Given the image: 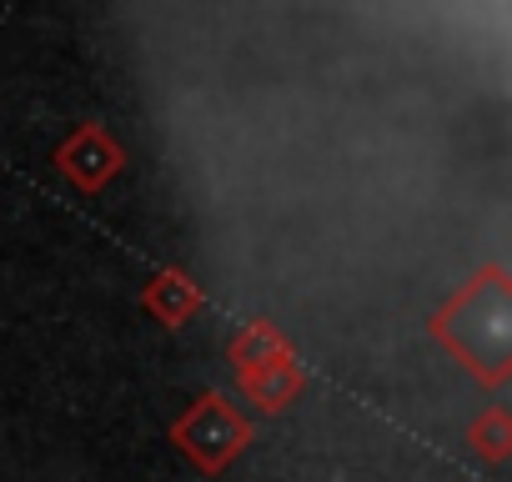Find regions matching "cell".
<instances>
[{
  "mask_svg": "<svg viewBox=\"0 0 512 482\" xmlns=\"http://www.w3.org/2000/svg\"><path fill=\"white\" fill-rule=\"evenodd\" d=\"M171 437H176V447H181L201 472H221V467L251 442V427H246V417H241L226 397L206 392V397L171 427Z\"/></svg>",
  "mask_w": 512,
  "mask_h": 482,
  "instance_id": "cell-1",
  "label": "cell"
},
{
  "mask_svg": "<svg viewBox=\"0 0 512 482\" xmlns=\"http://www.w3.org/2000/svg\"><path fill=\"white\" fill-rule=\"evenodd\" d=\"M116 166H121V146H116L101 126H86L81 136H71V141L61 146V171H66L71 181H81V186H101Z\"/></svg>",
  "mask_w": 512,
  "mask_h": 482,
  "instance_id": "cell-2",
  "label": "cell"
},
{
  "mask_svg": "<svg viewBox=\"0 0 512 482\" xmlns=\"http://www.w3.org/2000/svg\"><path fill=\"white\" fill-rule=\"evenodd\" d=\"M246 392L256 397V407H267V412H282L297 392H302V372L287 362H272V367H256V372H241Z\"/></svg>",
  "mask_w": 512,
  "mask_h": 482,
  "instance_id": "cell-3",
  "label": "cell"
},
{
  "mask_svg": "<svg viewBox=\"0 0 512 482\" xmlns=\"http://www.w3.org/2000/svg\"><path fill=\"white\" fill-rule=\"evenodd\" d=\"M196 287L186 282V277H176V272H166L161 282H151V292H146V307L166 322V327H181L191 312H196Z\"/></svg>",
  "mask_w": 512,
  "mask_h": 482,
  "instance_id": "cell-4",
  "label": "cell"
},
{
  "mask_svg": "<svg viewBox=\"0 0 512 482\" xmlns=\"http://www.w3.org/2000/svg\"><path fill=\"white\" fill-rule=\"evenodd\" d=\"M472 442H477L487 457H502L507 442H512V432H507V412H487V417L472 427Z\"/></svg>",
  "mask_w": 512,
  "mask_h": 482,
  "instance_id": "cell-5",
  "label": "cell"
}]
</instances>
